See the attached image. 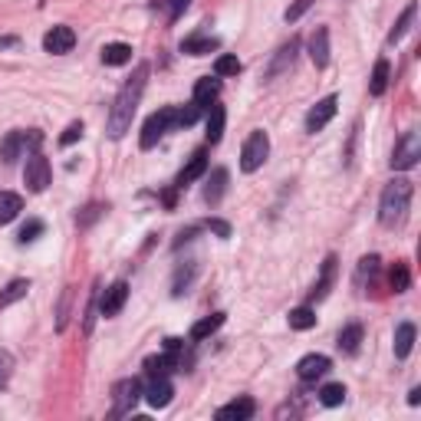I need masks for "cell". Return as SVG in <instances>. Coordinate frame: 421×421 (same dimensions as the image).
<instances>
[{
  "mask_svg": "<svg viewBox=\"0 0 421 421\" xmlns=\"http://www.w3.org/2000/svg\"><path fill=\"white\" fill-rule=\"evenodd\" d=\"M207 142L214 145V142H221V135H224V122H227V112H224V105H207Z\"/></svg>",
  "mask_w": 421,
  "mask_h": 421,
  "instance_id": "d4e9b609",
  "label": "cell"
},
{
  "mask_svg": "<svg viewBox=\"0 0 421 421\" xmlns=\"http://www.w3.org/2000/svg\"><path fill=\"white\" fill-rule=\"evenodd\" d=\"M165 353L184 362V339H175V336H168V339H165ZM184 365H188V362H184Z\"/></svg>",
  "mask_w": 421,
  "mask_h": 421,
  "instance_id": "7bdbcfd3",
  "label": "cell"
},
{
  "mask_svg": "<svg viewBox=\"0 0 421 421\" xmlns=\"http://www.w3.org/2000/svg\"><path fill=\"white\" fill-rule=\"evenodd\" d=\"M175 388L168 382V375H148V385H142V398H145L152 408H165V405L172 402Z\"/></svg>",
  "mask_w": 421,
  "mask_h": 421,
  "instance_id": "9c48e42d",
  "label": "cell"
},
{
  "mask_svg": "<svg viewBox=\"0 0 421 421\" xmlns=\"http://www.w3.org/2000/svg\"><path fill=\"white\" fill-rule=\"evenodd\" d=\"M168 129H175V105H165V109H158V112L148 115L145 125H142V138H138V145L145 148V152H148V148H155Z\"/></svg>",
  "mask_w": 421,
  "mask_h": 421,
  "instance_id": "3957f363",
  "label": "cell"
},
{
  "mask_svg": "<svg viewBox=\"0 0 421 421\" xmlns=\"http://www.w3.org/2000/svg\"><path fill=\"white\" fill-rule=\"evenodd\" d=\"M7 46H17V40L14 36H0V50H7Z\"/></svg>",
  "mask_w": 421,
  "mask_h": 421,
  "instance_id": "7dc6e473",
  "label": "cell"
},
{
  "mask_svg": "<svg viewBox=\"0 0 421 421\" xmlns=\"http://www.w3.org/2000/svg\"><path fill=\"white\" fill-rule=\"evenodd\" d=\"M40 234H43V221H36V217H33V221H26L24 227H20L17 241H20V244H33Z\"/></svg>",
  "mask_w": 421,
  "mask_h": 421,
  "instance_id": "74e56055",
  "label": "cell"
},
{
  "mask_svg": "<svg viewBox=\"0 0 421 421\" xmlns=\"http://www.w3.org/2000/svg\"><path fill=\"white\" fill-rule=\"evenodd\" d=\"M204 172H207V155L204 152H194L191 162L184 165L178 172V178H175V188H188V184H194L198 178H204Z\"/></svg>",
  "mask_w": 421,
  "mask_h": 421,
  "instance_id": "2e32d148",
  "label": "cell"
},
{
  "mask_svg": "<svg viewBox=\"0 0 421 421\" xmlns=\"http://www.w3.org/2000/svg\"><path fill=\"white\" fill-rule=\"evenodd\" d=\"M103 63L105 66H125V63H132V46L129 43H105Z\"/></svg>",
  "mask_w": 421,
  "mask_h": 421,
  "instance_id": "4316f807",
  "label": "cell"
},
{
  "mask_svg": "<svg viewBox=\"0 0 421 421\" xmlns=\"http://www.w3.org/2000/svg\"><path fill=\"white\" fill-rule=\"evenodd\" d=\"M20 148H24V132H10V135L0 142V162H4V165L17 162Z\"/></svg>",
  "mask_w": 421,
  "mask_h": 421,
  "instance_id": "f1b7e54d",
  "label": "cell"
},
{
  "mask_svg": "<svg viewBox=\"0 0 421 421\" xmlns=\"http://www.w3.org/2000/svg\"><path fill=\"white\" fill-rule=\"evenodd\" d=\"M345 402V385L343 382H329V385L319 388V405H326V408H336V405Z\"/></svg>",
  "mask_w": 421,
  "mask_h": 421,
  "instance_id": "d6a6232c",
  "label": "cell"
},
{
  "mask_svg": "<svg viewBox=\"0 0 421 421\" xmlns=\"http://www.w3.org/2000/svg\"><path fill=\"white\" fill-rule=\"evenodd\" d=\"M310 60L316 69H326L329 66V30L326 26H316L310 36Z\"/></svg>",
  "mask_w": 421,
  "mask_h": 421,
  "instance_id": "9a60e30c",
  "label": "cell"
},
{
  "mask_svg": "<svg viewBox=\"0 0 421 421\" xmlns=\"http://www.w3.org/2000/svg\"><path fill=\"white\" fill-rule=\"evenodd\" d=\"M10 375H14V355L7 349H0V388H7Z\"/></svg>",
  "mask_w": 421,
  "mask_h": 421,
  "instance_id": "ab89813d",
  "label": "cell"
},
{
  "mask_svg": "<svg viewBox=\"0 0 421 421\" xmlns=\"http://www.w3.org/2000/svg\"><path fill=\"white\" fill-rule=\"evenodd\" d=\"M415 336H418L415 323H402V326L395 329V355H398V359H408V355H412Z\"/></svg>",
  "mask_w": 421,
  "mask_h": 421,
  "instance_id": "44dd1931",
  "label": "cell"
},
{
  "mask_svg": "<svg viewBox=\"0 0 421 421\" xmlns=\"http://www.w3.org/2000/svg\"><path fill=\"white\" fill-rule=\"evenodd\" d=\"M421 158V132H405L402 138L395 142V152H392V168L395 172H408L415 168Z\"/></svg>",
  "mask_w": 421,
  "mask_h": 421,
  "instance_id": "5b68a950",
  "label": "cell"
},
{
  "mask_svg": "<svg viewBox=\"0 0 421 421\" xmlns=\"http://www.w3.org/2000/svg\"><path fill=\"white\" fill-rule=\"evenodd\" d=\"M26 293H30V280H14V284H7V290H0V310H7L10 303L24 300Z\"/></svg>",
  "mask_w": 421,
  "mask_h": 421,
  "instance_id": "4dcf8cb0",
  "label": "cell"
},
{
  "mask_svg": "<svg viewBox=\"0 0 421 421\" xmlns=\"http://www.w3.org/2000/svg\"><path fill=\"white\" fill-rule=\"evenodd\" d=\"M415 14H418V4H408V7L402 10V17L395 20V26H392V33H388V43L395 46V43H402V36L408 33V30H412V24H415Z\"/></svg>",
  "mask_w": 421,
  "mask_h": 421,
  "instance_id": "603a6c76",
  "label": "cell"
},
{
  "mask_svg": "<svg viewBox=\"0 0 421 421\" xmlns=\"http://www.w3.org/2000/svg\"><path fill=\"white\" fill-rule=\"evenodd\" d=\"M313 4H316V0H293L290 7H286V14H284V20L286 24H296V20L303 17V14H306V10L313 7Z\"/></svg>",
  "mask_w": 421,
  "mask_h": 421,
  "instance_id": "f35d334b",
  "label": "cell"
},
{
  "mask_svg": "<svg viewBox=\"0 0 421 421\" xmlns=\"http://www.w3.org/2000/svg\"><path fill=\"white\" fill-rule=\"evenodd\" d=\"M296 53H300V40L293 36L290 43H284L280 50L274 53V60H270V66H266L264 79H274V76H280V73H286V69L296 63Z\"/></svg>",
  "mask_w": 421,
  "mask_h": 421,
  "instance_id": "7c38bea8",
  "label": "cell"
},
{
  "mask_svg": "<svg viewBox=\"0 0 421 421\" xmlns=\"http://www.w3.org/2000/svg\"><path fill=\"white\" fill-rule=\"evenodd\" d=\"M224 188H227V168H214L211 178H207V188H204V201L211 207L224 198Z\"/></svg>",
  "mask_w": 421,
  "mask_h": 421,
  "instance_id": "7402d4cb",
  "label": "cell"
},
{
  "mask_svg": "<svg viewBox=\"0 0 421 421\" xmlns=\"http://www.w3.org/2000/svg\"><path fill=\"white\" fill-rule=\"evenodd\" d=\"M412 181L408 178H395L388 181L385 191H382V201H378V221L382 227H398L408 214V204H412Z\"/></svg>",
  "mask_w": 421,
  "mask_h": 421,
  "instance_id": "7a4b0ae2",
  "label": "cell"
},
{
  "mask_svg": "<svg viewBox=\"0 0 421 421\" xmlns=\"http://www.w3.org/2000/svg\"><path fill=\"white\" fill-rule=\"evenodd\" d=\"M217 95H221V79L204 76V79H198V83H194V105H198V109L214 105Z\"/></svg>",
  "mask_w": 421,
  "mask_h": 421,
  "instance_id": "d6986e66",
  "label": "cell"
},
{
  "mask_svg": "<svg viewBox=\"0 0 421 421\" xmlns=\"http://www.w3.org/2000/svg\"><path fill=\"white\" fill-rule=\"evenodd\" d=\"M158 4H162V7H165V14H168V20H178L181 14L188 10V4H191V0H158Z\"/></svg>",
  "mask_w": 421,
  "mask_h": 421,
  "instance_id": "60d3db41",
  "label": "cell"
},
{
  "mask_svg": "<svg viewBox=\"0 0 421 421\" xmlns=\"http://www.w3.org/2000/svg\"><path fill=\"white\" fill-rule=\"evenodd\" d=\"M221 46L217 36H207V33H194V36H184L181 40V53H188V56H207V53H214Z\"/></svg>",
  "mask_w": 421,
  "mask_h": 421,
  "instance_id": "e0dca14e",
  "label": "cell"
},
{
  "mask_svg": "<svg viewBox=\"0 0 421 421\" xmlns=\"http://www.w3.org/2000/svg\"><path fill=\"white\" fill-rule=\"evenodd\" d=\"M24 184H26V191H33V194L46 191V184H50V162H46L40 152H30V158H26Z\"/></svg>",
  "mask_w": 421,
  "mask_h": 421,
  "instance_id": "52a82bcc",
  "label": "cell"
},
{
  "mask_svg": "<svg viewBox=\"0 0 421 421\" xmlns=\"http://www.w3.org/2000/svg\"><path fill=\"white\" fill-rule=\"evenodd\" d=\"M103 211H105L103 204H89V207H86V214H83V217H76V224H79V227H86V224H93L95 217L103 214Z\"/></svg>",
  "mask_w": 421,
  "mask_h": 421,
  "instance_id": "f6af8a7d",
  "label": "cell"
},
{
  "mask_svg": "<svg viewBox=\"0 0 421 421\" xmlns=\"http://www.w3.org/2000/svg\"><path fill=\"white\" fill-rule=\"evenodd\" d=\"M125 300H129V284H125V280H115V284L103 293V300H99V313H103L105 319L119 316L122 306H125Z\"/></svg>",
  "mask_w": 421,
  "mask_h": 421,
  "instance_id": "30bf717a",
  "label": "cell"
},
{
  "mask_svg": "<svg viewBox=\"0 0 421 421\" xmlns=\"http://www.w3.org/2000/svg\"><path fill=\"white\" fill-rule=\"evenodd\" d=\"M316 326V313H313V306L306 303V306H296V310H290V329H300V333H306V329Z\"/></svg>",
  "mask_w": 421,
  "mask_h": 421,
  "instance_id": "f546056e",
  "label": "cell"
},
{
  "mask_svg": "<svg viewBox=\"0 0 421 421\" xmlns=\"http://www.w3.org/2000/svg\"><path fill=\"white\" fill-rule=\"evenodd\" d=\"M359 343H362V326H359V323H349V326L339 329V339H336L339 353L355 355V353H359Z\"/></svg>",
  "mask_w": 421,
  "mask_h": 421,
  "instance_id": "ffe728a7",
  "label": "cell"
},
{
  "mask_svg": "<svg viewBox=\"0 0 421 421\" xmlns=\"http://www.w3.org/2000/svg\"><path fill=\"white\" fill-rule=\"evenodd\" d=\"M112 395H115L112 418H125V415H132V408L142 402V382H138V378H122Z\"/></svg>",
  "mask_w": 421,
  "mask_h": 421,
  "instance_id": "8992f818",
  "label": "cell"
},
{
  "mask_svg": "<svg viewBox=\"0 0 421 421\" xmlns=\"http://www.w3.org/2000/svg\"><path fill=\"white\" fill-rule=\"evenodd\" d=\"M329 355L323 353H310V355H303L300 362H296V375L303 378V382H316V378H323L329 372Z\"/></svg>",
  "mask_w": 421,
  "mask_h": 421,
  "instance_id": "4fadbf2b",
  "label": "cell"
},
{
  "mask_svg": "<svg viewBox=\"0 0 421 421\" xmlns=\"http://www.w3.org/2000/svg\"><path fill=\"white\" fill-rule=\"evenodd\" d=\"M76 46V33H73V26H53V30H46L43 36V50L53 53V56H63V53H69Z\"/></svg>",
  "mask_w": 421,
  "mask_h": 421,
  "instance_id": "8fae6325",
  "label": "cell"
},
{
  "mask_svg": "<svg viewBox=\"0 0 421 421\" xmlns=\"http://www.w3.org/2000/svg\"><path fill=\"white\" fill-rule=\"evenodd\" d=\"M79 138H83V122H69L66 132L60 135V145H63V148H69L73 142H79Z\"/></svg>",
  "mask_w": 421,
  "mask_h": 421,
  "instance_id": "b9f144b4",
  "label": "cell"
},
{
  "mask_svg": "<svg viewBox=\"0 0 421 421\" xmlns=\"http://www.w3.org/2000/svg\"><path fill=\"white\" fill-rule=\"evenodd\" d=\"M333 284H336V257H326L323 260V274H319V280L313 284V290H310V303L326 300V293L333 290Z\"/></svg>",
  "mask_w": 421,
  "mask_h": 421,
  "instance_id": "ac0fdd59",
  "label": "cell"
},
{
  "mask_svg": "<svg viewBox=\"0 0 421 421\" xmlns=\"http://www.w3.org/2000/svg\"><path fill=\"white\" fill-rule=\"evenodd\" d=\"M378 264L382 260L375 257V254H369V257H362L359 260V270H355V286H365V280H375V274H378Z\"/></svg>",
  "mask_w": 421,
  "mask_h": 421,
  "instance_id": "836d02e7",
  "label": "cell"
},
{
  "mask_svg": "<svg viewBox=\"0 0 421 421\" xmlns=\"http://www.w3.org/2000/svg\"><path fill=\"white\" fill-rule=\"evenodd\" d=\"M20 211H24V198L14 191H0V227L14 221Z\"/></svg>",
  "mask_w": 421,
  "mask_h": 421,
  "instance_id": "cb8c5ba5",
  "label": "cell"
},
{
  "mask_svg": "<svg viewBox=\"0 0 421 421\" xmlns=\"http://www.w3.org/2000/svg\"><path fill=\"white\" fill-rule=\"evenodd\" d=\"M388 286H392L395 293H405L408 286H412V274H408V264H402V260H398V264L392 266V274H388Z\"/></svg>",
  "mask_w": 421,
  "mask_h": 421,
  "instance_id": "e575fe53",
  "label": "cell"
},
{
  "mask_svg": "<svg viewBox=\"0 0 421 421\" xmlns=\"http://www.w3.org/2000/svg\"><path fill=\"white\" fill-rule=\"evenodd\" d=\"M237 73H241V60H237V56H227V53H224V56L214 60V76H237Z\"/></svg>",
  "mask_w": 421,
  "mask_h": 421,
  "instance_id": "d590c367",
  "label": "cell"
},
{
  "mask_svg": "<svg viewBox=\"0 0 421 421\" xmlns=\"http://www.w3.org/2000/svg\"><path fill=\"white\" fill-rule=\"evenodd\" d=\"M224 319H227V313H214V316H204V319H198L194 326H191V339L194 343H201V339H207L211 333H217V329L224 326Z\"/></svg>",
  "mask_w": 421,
  "mask_h": 421,
  "instance_id": "484cf974",
  "label": "cell"
},
{
  "mask_svg": "<svg viewBox=\"0 0 421 421\" xmlns=\"http://www.w3.org/2000/svg\"><path fill=\"white\" fill-rule=\"evenodd\" d=\"M266 155H270V138H266L264 129H254L247 135V142H244V148H241V168L247 175H254L260 165L266 162Z\"/></svg>",
  "mask_w": 421,
  "mask_h": 421,
  "instance_id": "277c9868",
  "label": "cell"
},
{
  "mask_svg": "<svg viewBox=\"0 0 421 421\" xmlns=\"http://www.w3.org/2000/svg\"><path fill=\"white\" fill-rule=\"evenodd\" d=\"M254 412H257V402L247 398V395H241V398H234L231 405L217 408V418L221 421H247V418H254Z\"/></svg>",
  "mask_w": 421,
  "mask_h": 421,
  "instance_id": "5bb4252c",
  "label": "cell"
},
{
  "mask_svg": "<svg viewBox=\"0 0 421 421\" xmlns=\"http://www.w3.org/2000/svg\"><path fill=\"white\" fill-rule=\"evenodd\" d=\"M204 227H207V231H214L217 237H231V224L221 221V217H211V221H207Z\"/></svg>",
  "mask_w": 421,
  "mask_h": 421,
  "instance_id": "ee69618b",
  "label": "cell"
},
{
  "mask_svg": "<svg viewBox=\"0 0 421 421\" xmlns=\"http://www.w3.org/2000/svg\"><path fill=\"white\" fill-rule=\"evenodd\" d=\"M388 76H392V66H388V60H378L375 69H372V79H369V93L372 95H385Z\"/></svg>",
  "mask_w": 421,
  "mask_h": 421,
  "instance_id": "83f0119b",
  "label": "cell"
},
{
  "mask_svg": "<svg viewBox=\"0 0 421 421\" xmlns=\"http://www.w3.org/2000/svg\"><path fill=\"white\" fill-rule=\"evenodd\" d=\"M198 274V260H188V266H178V274H175V284H172V293L181 296V293H188L191 280Z\"/></svg>",
  "mask_w": 421,
  "mask_h": 421,
  "instance_id": "1f68e13d",
  "label": "cell"
},
{
  "mask_svg": "<svg viewBox=\"0 0 421 421\" xmlns=\"http://www.w3.org/2000/svg\"><path fill=\"white\" fill-rule=\"evenodd\" d=\"M198 115H201V109L194 103H191L188 109H175V125H178V129H188V125L198 122Z\"/></svg>",
  "mask_w": 421,
  "mask_h": 421,
  "instance_id": "8d00e7d4",
  "label": "cell"
},
{
  "mask_svg": "<svg viewBox=\"0 0 421 421\" xmlns=\"http://www.w3.org/2000/svg\"><path fill=\"white\" fill-rule=\"evenodd\" d=\"M145 83H148V63H138L132 79L119 89V95H115V103H112V109H109V122H105L109 138H122L132 129V119H135V109H138V103H142Z\"/></svg>",
  "mask_w": 421,
  "mask_h": 421,
  "instance_id": "6da1fadb",
  "label": "cell"
},
{
  "mask_svg": "<svg viewBox=\"0 0 421 421\" xmlns=\"http://www.w3.org/2000/svg\"><path fill=\"white\" fill-rule=\"evenodd\" d=\"M421 402V388H412V392H408V405H418Z\"/></svg>",
  "mask_w": 421,
  "mask_h": 421,
  "instance_id": "bcb514c9",
  "label": "cell"
},
{
  "mask_svg": "<svg viewBox=\"0 0 421 421\" xmlns=\"http://www.w3.org/2000/svg\"><path fill=\"white\" fill-rule=\"evenodd\" d=\"M336 109H339V95H326V99H319V103L306 112V132L316 135L319 129H326L329 122H333Z\"/></svg>",
  "mask_w": 421,
  "mask_h": 421,
  "instance_id": "ba28073f",
  "label": "cell"
}]
</instances>
